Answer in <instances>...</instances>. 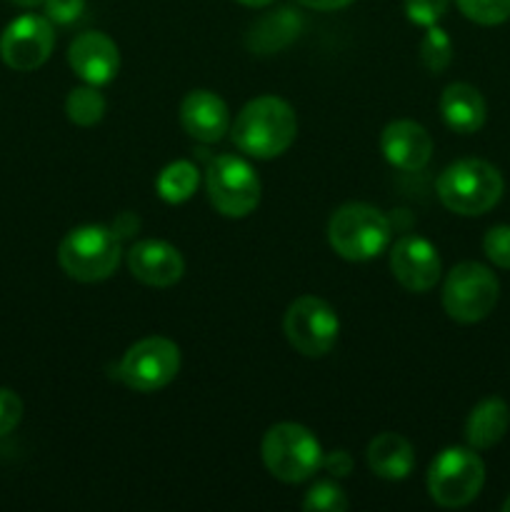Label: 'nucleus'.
Instances as JSON below:
<instances>
[{
  "label": "nucleus",
  "mask_w": 510,
  "mask_h": 512,
  "mask_svg": "<svg viewBox=\"0 0 510 512\" xmlns=\"http://www.w3.org/2000/svg\"><path fill=\"white\" fill-rule=\"evenodd\" d=\"M10 3L20 5V8H35V5L45 3V0H10Z\"/></svg>",
  "instance_id": "nucleus-34"
},
{
  "label": "nucleus",
  "mask_w": 510,
  "mask_h": 512,
  "mask_svg": "<svg viewBox=\"0 0 510 512\" xmlns=\"http://www.w3.org/2000/svg\"><path fill=\"white\" fill-rule=\"evenodd\" d=\"M380 148L393 168L418 173L433 155V138L415 120H395V123L385 125L383 135H380Z\"/></svg>",
  "instance_id": "nucleus-15"
},
{
  "label": "nucleus",
  "mask_w": 510,
  "mask_h": 512,
  "mask_svg": "<svg viewBox=\"0 0 510 512\" xmlns=\"http://www.w3.org/2000/svg\"><path fill=\"white\" fill-rule=\"evenodd\" d=\"M483 250L490 263L503 270H510V225L490 228L483 238Z\"/></svg>",
  "instance_id": "nucleus-26"
},
{
  "label": "nucleus",
  "mask_w": 510,
  "mask_h": 512,
  "mask_svg": "<svg viewBox=\"0 0 510 512\" xmlns=\"http://www.w3.org/2000/svg\"><path fill=\"white\" fill-rule=\"evenodd\" d=\"M300 3L313 10H340L353 3V0H300Z\"/></svg>",
  "instance_id": "nucleus-31"
},
{
  "label": "nucleus",
  "mask_w": 510,
  "mask_h": 512,
  "mask_svg": "<svg viewBox=\"0 0 510 512\" xmlns=\"http://www.w3.org/2000/svg\"><path fill=\"white\" fill-rule=\"evenodd\" d=\"M323 468L328 470L333 478H345V475H350V470H353V458H350V453H345V450H335L328 458L323 455Z\"/></svg>",
  "instance_id": "nucleus-30"
},
{
  "label": "nucleus",
  "mask_w": 510,
  "mask_h": 512,
  "mask_svg": "<svg viewBox=\"0 0 510 512\" xmlns=\"http://www.w3.org/2000/svg\"><path fill=\"white\" fill-rule=\"evenodd\" d=\"M235 3L245 5V8H265V5H270L273 0H235Z\"/></svg>",
  "instance_id": "nucleus-33"
},
{
  "label": "nucleus",
  "mask_w": 510,
  "mask_h": 512,
  "mask_svg": "<svg viewBox=\"0 0 510 512\" xmlns=\"http://www.w3.org/2000/svg\"><path fill=\"white\" fill-rule=\"evenodd\" d=\"M510 428V408L503 398H485L470 410L465 440L473 450H488L505 438Z\"/></svg>",
  "instance_id": "nucleus-18"
},
{
  "label": "nucleus",
  "mask_w": 510,
  "mask_h": 512,
  "mask_svg": "<svg viewBox=\"0 0 510 512\" xmlns=\"http://www.w3.org/2000/svg\"><path fill=\"white\" fill-rule=\"evenodd\" d=\"M135 228H138V218H133V215H130V213L120 215V218L115 220V225H113V230L120 235V238L130 235Z\"/></svg>",
  "instance_id": "nucleus-32"
},
{
  "label": "nucleus",
  "mask_w": 510,
  "mask_h": 512,
  "mask_svg": "<svg viewBox=\"0 0 510 512\" xmlns=\"http://www.w3.org/2000/svg\"><path fill=\"white\" fill-rule=\"evenodd\" d=\"M155 188H158V195L165 203H185L198 188V168L188 160H175L168 168L160 170Z\"/></svg>",
  "instance_id": "nucleus-21"
},
{
  "label": "nucleus",
  "mask_w": 510,
  "mask_h": 512,
  "mask_svg": "<svg viewBox=\"0 0 510 512\" xmlns=\"http://www.w3.org/2000/svg\"><path fill=\"white\" fill-rule=\"evenodd\" d=\"M300 33V18L295 10L283 8L273 15H265L258 25L253 28V48L263 50V53H273V50L283 48L290 40L298 38Z\"/></svg>",
  "instance_id": "nucleus-20"
},
{
  "label": "nucleus",
  "mask_w": 510,
  "mask_h": 512,
  "mask_svg": "<svg viewBox=\"0 0 510 512\" xmlns=\"http://www.w3.org/2000/svg\"><path fill=\"white\" fill-rule=\"evenodd\" d=\"M298 135L295 110L275 95H263L245 105L233 125V143L245 155L270 160L283 155Z\"/></svg>",
  "instance_id": "nucleus-1"
},
{
  "label": "nucleus",
  "mask_w": 510,
  "mask_h": 512,
  "mask_svg": "<svg viewBox=\"0 0 510 512\" xmlns=\"http://www.w3.org/2000/svg\"><path fill=\"white\" fill-rule=\"evenodd\" d=\"M440 113H443L445 125L455 133H478L485 125V98L478 88L468 83H453L440 95Z\"/></svg>",
  "instance_id": "nucleus-17"
},
{
  "label": "nucleus",
  "mask_w": 510,
  "mask_h": 512,
  "mask_svg": "<svg viewBox=\"0 0 510 512\" xmlns=\"http://www.w3.org/2000/svg\"><path fill=\"white\" fill-rule=\"evenodd\" d=\"M368 465L378 478L403 480L413 473V445L398 433H380L368 445Z\"/></svg>",
  "instance_id": "nucleus-19"
},
{
  "label": "nucleus",
  "mask_w": 510,
  "mask_h": 512,
  "mask_svg": "<svg viewBox=\"0 0 510 512\" xmlns=\"http://www.w3.org/2000/svg\"><path fill=\"white\" fill-rule=\"evenodd\" d=\"M180 123L198 143H218L230 128L228 105L210 90H193L180 105Z\"/></svg>",
  "instance_id": "nucleus-16"
},
{
  "label": "nucleus",
  "mask_w": 510,
  "mask_h": 512,
  "mask_svg": "<svg viewBox=\"0 0 510 512\" xmlns=\"http://www.w3.org/2000/svg\"><path fill=\"white\" fill-rule=\"evenodd\" d=\"M393 238L390 220L368 203H345L328 223L330 248L345 260L363 263L383 253Z\"/></svg>",
  "instance_id": "nucleus-3"
},
{
  "label": "nucleus",
  "mask_w": 510,
  "mask_h": 512,
  "mask_svg": "<svg viewBox=\"0 0 510 512\" xmlns=\"http://www.w3.org/2000/svg\"><path fill=\"white\" fill-rule=\"evenodd\" d=\"M68 63L80 80L88 85H105L118 75L120 53L118 45L98 30L80 33L68 48Z\"/></svg>",
  "instance_id": "nucleus-13"
},
{
  "label": "nucleus",
  "mask_w": 510,
  "mask_h": 512,
  "mask_svg": "<svg viewBox=\"0 0 510 512\" xmlns=\"http://www.w3.org/2000/svg\"><path fill=\"white\" fill-rule=\"evenodd\" d=\"M23 418V400L8 388H0V438L13 433Z\"/></svg>",
  "instance_id": "nucleus-28"
},
{
  "label": "nucleus",
  "mask_w": 510,
  "mask_h": 512,
  "mask_svg": "<svg viewBox=\"0 0 510 512\" xmlns=\"http://www.w3.org/2000/svg\"><path fill=\"white\" fill-rule=\"evenodd\" d=\"M45 18L50 23L70 25L83 15L85 0H45Z\"/></svg>",
  "instance_id": "nucleus-29"
},
{
  "label": "nucleus",
  "mask_w": 510,
  "mask_h": 512,
  "mask_svg": "<svg viewBox=\"0 0 510 512\" xmlns=\"http://www.w3.org/2000/svg\"><path fill=\"white\" fill-rule=\"evenodd\" d=\"M500 285L495 273L480 263H460L443 285V308L455 323H480L495 310Z\"/></svg>",
  "instance_id": "nucleus-7"
},
{
  "label": "nucleus",
  "mask_w": 510,
  "mask_h": 512,
  "mask_svg": "<svg viewBox=\"0 0 510 512\" xmlns=\"http://www.w3.org/2000/svg\"><path fill=\"white\" fill-rule=\"evenodd\" d=\"M420 60L430 73H443L453 60V43H450L448 33L438 25H430L425 33L423 43H420Z\"/></svg>",
  "instance_id": "nucleus-23"
},
{
  "label": "nucleus",
  "mask_w": 510,
  "mask_h": 512,
  "mask_svg": "<svg viewBox=\"0 0 510 512\" xmlns=\"http://www.w3.org/2000/svg\"><path fill=\"white\" fill-rule=\"evenodd\" d=\"M55 48L53 23L43 15H20L0 35V58L8 68L28 73L40 68Z\"/></svg>",
  "instance_id": "nucleus-11"
},
{
  "label": "nucleus",
  "mask_w": 510,
  "mask_h": 512,
  "mask_svg": "<svg viewBox=\"0 0 510 512\" xmlns=\"http://www.w3.org/2000/svg\"><path fill=\"white\" fill-rule=\"evenodd\" d=\"M65 113H68L70 123L80 125V128H90V125L100 123L105 115V98L95 90V85L88 88H75L65 100Z\"/></svg>",
  "instance_id": "nucleus-22"
},
{
  "label": "nucleus",
  "mask_w": 510,
  "mask_h": 512,
  "mask_svg": "<svg viewBox=\"0 0 510 512\" xmlns=\"http://www.w3.org/2000/svg\"><path fill=\"white\" fill-rule=\"evenodd\" d=\"M505 180L488 160L465 158L448 165L438 178V198L450 213L483 215L500 203Z\"/></svg>",
  "instance_id": "nucleus-2"
},
{
  "label": "nucleus",
  "mask_w": 510,
  "mask_h": 512,
  "mask_svg": "<svg viewBox=\"0 0 510 512\" xmlns=\"http://www.w3.org/2000/svg\"><path fill=\"white\" fill-rule=\"evenodd\" d=\"M288 343L305 358H323L338 343L340 320L325 300L303 295L285 313Z\"/></svg>",
  "instance_id": "nucleus-10"
},
{
  "label": "nucleus",
  "mask_w": 510,
  "mask_h": 512,
  "mask_svg": "<svg viewBox=\"0 0 510 512\" xmlns=\"http://www.w3.org/2000/svg\"><path fill=\"white\" fill-rule=\"evenodd\" d=\"M263 463L283 483H303L323 468V448L308 428L278 423L263 438Z\"/></svg>",
  "instance_id": "nucleus-5"
},
{
  "label": "nucleus",
  "mask_w": 510,
  "mask_h": 512,
  "mask_svg": "<svg viewBox=\"0 0 510 512\" xmlns=\"http://www.w3.org/2000/svg\"><path fill=\"white\" fill-rule=\"evenodd\" d=\"M128 268L143 285L170 288L183 278L185 260L180 250L165 240H140L128 250Z\"/></svg>",
  "instance_id": "nucleus-14"
},
{
  "label": "nucleus",
  "mask_w": 510,
  "mask_h": 512,
  "mask_svg": "<svg viewBox=\"0 0 510 512\" xmlns=\"http://www.w3.org/2000/svg\"><path fill=\"white\" fill-rule=\"evenodd\" d=\"M58 263L78 283H100L120 263V235L105 225L70 230L58 248Z\"/></svg>",
  "instance_id": "nucleus-4"
},
{
  "label": "nucleus",
  "mask_w": 510,
  "mask_h": 512,
  "mask_svg": "<svg viewBox=\"0 0 510 512\" xmlns=\"http://www.w3.org/2000/svg\"><path fill=\"white\" fill-rule=\"evenodd\" d=\"M485 485V465L473 448H445L430 463L428 493L440 508H465Z\"/></svg>",
  "instance_id": "nucleus-6"
},
{
  "label": "nucleus",
  "mask_w": 510,
  "mask_h": 512,
  "mask_svg": "<svg viewBox=\"0 0 510 512\" xmlns=\"http://www.w3.org/2000/svg\"><path fill=\"white\" fill-rule=\"evenodd\" d=\"M208 198L225 218H245L260 203V178L253 165L235 155H218L208 165Z\"/></svg>",
  "instance_id": "nucleus-8"
},
{
  "label": "nucleus",
  "mask_w": 510,
  "mask_h": 512,
  "mask_svg": "<svg viewBox=\"0 0 510 512\" xmlns=\"http://www.w3.org/2000/svg\"><path fill=\"white\" fill-rule=\"evenodd\" d=\"M455 5L478 25H500L510 20V0H455Z\"/></svg>",
  "instance_id": "nucleus-24"
},
{
  "label": "nucleus",
  "mask_w": 510,
  "mask_h": 512,
  "mask_svg": "<svg viewBox=\"0 0 510 512\" xmlns=\"http://www.w3.org/2000/svg\"><path fill=\"white\" fill-rule=\"evenodd\" d=\"M305 510H318V512H343L348 510V498H345L343 488L330 480H320L313 488L305 493L303 500Z\"/></svg>",
  "instance_id": "nucleus-25"
},
{
  "label": "nucleus",
  "mask_w": 510,
  "mask_h": 512,
  "mask_svg": "<svg viewBox=\"0 0 510 512\" xmlns=\"http://www.w3.org/2000/svg\"><path fill=\"white\" fill-rule=\"evenodd\" d=\"M390 270L410 293H428L440 280V255L430 240L403 235L390 248Z\"/></svg>",
  "instance_id": "nucleus-12"
},
{
  "label": "nucleus",
  "mask_w": 510,
  "mask_h": 512,
  "mask_svg": "<svg viewBox=\"0 0 510 512\" xmlns=\"http://www.w3.org/2000/svg\"><path fill=\"white\" fill-rule=\"evenodd\" d=\"M445 10H448V0H405L408 20L415 25H423V28L438 23Z\"/></svg>",
  "instance_id": "nucleus-27"
},
{
  "label": "nucleus",
  "mask_w": 510,
  "mask_h": 512,
  "mask_svg": "<svg viewBox=\"0 0 510 512\" xmlns=\"http://www.w3.org/2000/svg\"><path fill=\"white\" fill-rule=\"evenodd\" d=\"M180 370V348L168 338L150 335L130 345L120 360L118 375L135 393H155L175 380Z\"/></svg>",
  "instance_id": "nucleus-9"
},
{
  "label": "nucleus",
  "mask_w": 510,
  "mask_h": 512,
  "mask_svg": "<svg viewBox=\"0 0 510 512\" xmlns=\"http://www.w3.org/2000/svg\"><path fill=\"white\" fill-rule=\"evenodd\" d=\"M503 512H510V495H508V500L503 503Z\"/></svg>",
  "instance_id": "nucleus-35"
}]
</instances>
